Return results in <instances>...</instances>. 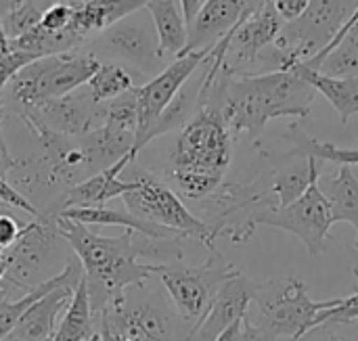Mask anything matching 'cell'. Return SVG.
<instances>
[{"label":"cell","instance_id":"cell-1","mask_svg":"<svg viewBox=\"0 0 358 341\" xmlns=\"http://www.w3.org/2000/svg\"><path fill=\"white\" fill-rule=\"evenodd\" d=\"M57 231L84 268L94 323L107 308L124 302L128 287L145 285L159 277L164 266L182 260V243L189 239H153L130 228L117 237H103L63 216H57Z\"/></svg>","mask_w":358,"mask_h":341},{"label":"cell","instance_id":"cell-2","mask_svg":"<svg viewBox=\"0 0 358 341\" xmlns=\"http://www.w3.org/2000/svg\"><path fill=\"white\" fill-rule=\"evenodd\" d=\"M317 90L294 69L235 73L227 61L210 84H201L199 107H218L233 134L256 138L271 119L308 117Z\"/></svg>","mask_w":358,"mask_h":341},{"label":"cell","instance_id":"cell-3","mask_svg":"<svg viewBox=\"0 0 358 341\" xmlns=\"http://www.w3.org/2000/svg\"><path fill=\"white\" fill-rule=\"evenodd\" d=\"M233 140L235 134L222 111L212 105L199 107L176 138L168 180L191 201L210 199L224 184L233 159Z\"/></svg>","mask_w":358,"mask_h":341},{"label":"cell","instance_id":"cell-4","mask_svg":"<svg viewBox=\"0 0 358 341\" xmlns=\"http://www.w3.org/2000/svg\"><path fill=\"white\" fill-rule=\"evenodd\" d=\"M338 304L340 298L315 302L300 277H285L281 281L260 283V289L245 314V323L262 341H277L281 338L300 341L315 329V321L323 310Z\"/></svg>","mask_w":358,"mask_h":341},{"label":"cell","instance_id":"cell-5","mask_svg":"<svg viewBox=\"0 0 358 341\" xmlns=\"http://www.w3.org/2000/svg\"><path fill=\"white\" fill-rule=\"evenodd\" d=\"M334 224H336L334 208H331V201L327 199V195L323 193L321 178H319L294 203H289L285 208L256 210L243 222L224 231V235L231 237L233 245H241L256 233L258 226L281 228V231L298 237L310 258H319L321 254L327 252L329 231Z\"/></svg>","mask_w":358,"mask_h":341},{"label":"cell","instance_id":"cell-6","mask_svg":"<svg viewBox=\"0 0 358 341\" xmlns=\"http://www.w3.org/2000/svg\"><path fill=\"white\" fill-rule=\"evenodd\" d=\"M199 323H187L170 302L168 293H143L124 298L122 304L107 308L96 321V333L122 335L132 341H193Z\"/></svg>","mask_w":358,"mask_h":341},{"label":"cell","instance_id":"cell-7","mask_svg":"<svg viewBox=\"0 0 358 341\" xmlns=\"http://www.w3.org/2000/svg\"><path fill=\"white\" fill-rule=\"evenodd\" d=\"M101 61L94 52H61L36 59L10 80V101L19 107L40 105L86 86L99 69Z\"/></svg>","mask_w":358,"mask_h":341},{"label":"cell","instance_id":"cell-8","mask_svg":"<svg viewBox=\"0 0 358 341\" xmlns=\"http://www.w3.org/2000/svg\"><path fill=\"white\" fill-rule=\"evenodd\" d=\"M61 243H65V239L57 231V218H36L27 222L21 237L6 247L8 266L2 283L8 289L27 293L63 273L55 268V264L61 268L67 266Z\"/></svg>","mask_w":358,"mask_h":341},{"label":"cell","instance_id":"cell-9","mask_svg":"<svg viewBox=\"0 0 358 341\" xmlns=\"http://www.w3.org/2000/svg\"><path fill=\"white\" fill-rule=\"evenodd\" d=\"M136 187L122 195L126 210L147 222L166 226L185 237L197 239L210 252H218L214 228L199 220L180 199V195L170 189L162 178L149 172H138L134 176Z\"/></svg>","mask_w":358,"mask_h":341},{"label":"cell","instance_id":"cell-10","mask_svg":"<svg viewBox=\"0 0 358 341\" xmlns=\"http://www.w3.org/2000/svg\"><path fill=\"white\" fill-rule=\"evenodd\" d=\"M239 273L241 270L227 262L220 252H210V258L199 266H164L159 281L176 312L187 323L195 325L206 319L220 287Z\"/></svg>","mask_w":358,"mask_h":341},{"label":"cell","instance_id":"cell-11","mask_svg":"<svg viewBox=\"0 0 358 341\" xmlns=\"http://www.w3.org/2000/svg\"><path fill=\"white\" fill-rule=\"evenodd\" d=\"M357 10L358 0H310L304 15L285 23L275 40L281 50V69L321 52Z\"/></svg>","mask_w":358,"mask_h":341},{"label":"cell","instance_id":"cell-12","mask_svg":"<svg viewBox=\"0 0 358 341\" xmlns=\"http://www.w3.org/2000/svg\"><path fill=\"white\" fill-rule=\"evenodd\" d=\"M143 10H136L130 17L101 31L94 42V46H99L94 55L101 52L126 63V67H132L145 75L149 73L157 75L166 65L159 55V40L153 19Z\"/></svg>","mask_w":358,"mask_h":341},{"label":"cell","instance_id":"cell-13","mask_svg":"<svg viewBox=\"0 0 358 341\" xmlns=\"http://www.w3.org/2000/svg\"><path fill=\"white\" fill-rule=\"evenodd\" d=\"M212 48L203 50H191L176 59H172L157 75H153L149 82L136 86V105H138V130L134 140V155L141 153V149L147 145V136L159 115L166 111V107L174 101V96L180 92V88L191 80V75L203 65Z\"/></svg>","mask_w":358,"mask_h":341},{"label":"cell","instance_id":"cell-14","mask_svg":"<svg viewBox=\"0 0 358 341\" xmlns=\"http://www.w3.org/2000/svg\"><path fill=\"white\" fill-rule=\"evenodd\" d=\"M17 115L36 136L44 132H55L76 138L99 126V105L90 96V90L48 99L31 107H19Z\"/></svg>","mask_w":358,"mask_h":341},{"label":"cell","instance_id":"cell-15","mask_svg":"<svg viewBox=\"0 0 358 341\" xmlns=\"http://www.w3.org/2000/svg\"><path fill=\"white\" fill-rule=\"evenodd\" d=\"M285 21L279 17L275 6L268 2L264 8L258 13L243 17L229 34V44H227V65L237 71L239 65H252L258 61V55L266 50L268 46L275 44L283 29Z\"/></svg>","mask_w":358,"mask_h":341},{"label":"cell","instance_id":"cell-16","mask_svg":"<svg viewBox=\"0 0 358 341\" xmlns=\"http://www.w3.org/2000/svg\"><path fill=\"white\" fill-rule=\"evenodd\" d=\"M258 289H260V283L248 279L243 273L229 279L220 287L210 312L201 321L197 338L212 341L216 335H220L227 327H231L233 323L245 319V314L250 310V304H252L254 296L258 293Z\"/></svg>","mask_w":358,"mask_h":341},{"label":"cell","instance_id":"cell-17","mask_svg":"<svg viewBox=\"0 0 358 341\" xmlns=\"http://www.w3.org/2000/svg\"><path fill=\"white\" fill-rule=\"evenodd\" d=\"M134 155H126L111 168L82 180L80 184L71 187L69 191L63 193L59 201V214L69 208H101L107 205V201L122 197L124 193L132 191L136 187V180H122V172L134 161Z\"/></svg>","mask_w":358,"mask_h":341},{"label":"cell","instance_id":"cell-18","mask_svg":"<svg viewBox=\"0 0 358 341\" xmlns=\"http://www.w3.org/2000/svg\"><path fill=\"white\" fill-rule=\"evenodd\" d=\"M248 6L250 0H203L189 29V44L185 52L214 48L241 21Z\"/></svg>","mask_w":358,"mask_h":341},{"label":"cell","instance_id":"cell-19","mask_svg":"<svg viewBox=\"0 0 358 341\" xmlns=\"http://www.w3.org/2000/svg\"><path fill=\"white\" fill-rule=\"evenodd\" d=\"M80 285V283H78ZM78 285H61L29 306L17 321L15 329L4 341H52L57 333V319L67 310Z\"/></svg>","mask_w":358,"mask_h":341},{"label":"cell","instance_id":"cell-20","mask_svg":"<svg viewBox=\"0 0 358 341\" xmlns=\"http://www.w3.org/2000/svg\"><path fill=\"white\" fill-rule=\"evenodd\" d=\"M73 6L71 29L88 40L99 36L113 23L130 17L136 10H143L151 0H69Z\"/></svg>","mask_w":358,"mask_h":341},{"label":"cell","instance_id":"cell-21","mask_svg":"<svg viewBox=\"0 0 358 341\" xmlns=\"http://www.w3.org/2000/svg\"><path fill=\"white\" fill-rule=\"evenodd\" d=\"M283 69H294L302 80H306L317 92H321L338 111L340 122L348 124L352 115H358V78H334L319 69L304 65L302 61H292Z\"/></svg>","mask_w":358,"mask_h":341},{"label":"cell","instance_id":"cell-22","mask_svg":"<svg viewBox=\"0 0 358 341\" xmlns=\"http://www.w3.org/2000/svg\"><path fill=\"white\" fill-rule=\"evenodd\" d=\"M82 277H84V268H82L80 260L73 256V260L67 262V266L63 268V273H59L50 281L34 287L31 291H27V293H23V296H19L15 300H10V298L4 296L0 300V341H4L10 335V331L15 329V325L23 317V312L29 306H34L40 298H44L46 293H50L52 289H57L61 285H78L82 281Z\"/></svg>","mask_w":358,"mask_h":341},{"label":"cell","instance_id":"cell-23","mask_svg":"<svg viewBox=\"0 0 358 341\" xmlns=\"http://www.w3.org/2000/svg\"><path fill=\"white\" fill-rule=\"evenodd\" d=\"M145 10L151 15L157 40L159 55L166 61L168 57L176 59L187 50L189 44V25L185 21L178 0H151Z\"/></svg>","mask_w":358,"mask_h":341},{"label":"cell","instance_id":"cell-24","mask_svg":"<svg viewBox=\"0 0 358 341\" xmlns=\"http://www.w3.org/2000/svg\"><path fill=\"white\" fill-rule=\"evenodd\" d=\"M319 178H321V170H319V159L315 157H302V161L296 166L275 170L268 180V191L271 197L275 199V208H285L294 203Z\"/></svg>","mask_w":358,"mask_h":341},{"label":"cell","instance_id":"cell-25","mask_svg":"<svg viewBox=\"0 0 358 341\" xmlns=\"http://www.w3.org/2000/svg\"><path fill=\"white\" fill-rule=\"evenodd\" d=\"M323 193L331 201L336 222H348L355 226V247L358 249V172L352 166H340V170L325 180Z\"/></svg>","mask_w":358,"mask_h":341},{"label":"cell","instance_id":"cell-26","mask_svg":"<svg viewBox=\"0 0 358 341\" xmlns=\"http://www.w3.org/2000/svg\"><path fill=\"white\" fill-rule=\"evenodd\" d=\"M96 335V323L90 308L86 279L82 277L80 285L73 291V298L57 327L52 341H90Z\"/></svg>","mask_w":358,"mask_h":341},{"label":"cell","instance_id":"cell-27","mask_svg":"<svg viewBox=\"0 0 358 341\" xmlns=\"http://www.w3.org/2000/svg\"><path fill=\"white\" fill-rule=\"evenodd\" d=\"M84 42L86 40H82L71 27L61 29V31H48L42 25H38L19 38L8 40V50H21V52L31 55L34 59H42V57L76 50V46Z\"/></svg>","mask_w":358,"mask_h":341},{"label":"cell","instance_id":"cell-28","mask_svg":"<svg viewBox=\"0 0 358 341\" xmlns=\"http://www.w3.org/2000/svg\"><path fill=\"white\" fill-rule=\"evenodd\" d=\"M287 138L294 145V149L287 153V157H315L319 161H334L338 166H358V149L352 147H338L331 143H321L306 134L300 124H292L287 130Z\"/></svg>","mask_w":358,"mask_h":341},{"label":"cell","instance_id":"cell-29","mask_svg":"<svg viewBox=\"0 0 358 341\" xmlns=\"http://www.w3.org/2000/svg\"><path fill=\"white\" fill-rule=\"evenodd\" d=\"M201 82H203V75L199 78V82H195V84L187 82L180 88V92L174 96V101L166 107V111L159 115V119L151 128V132L147 136V143H151L153 138H157L162 134H168V132H174V130H182L191 122V117L199 111Z\"/></svg>","mask_w":358,"mask_h":341},{"label":"cell","instance_id":"cell-30","mask_svg":"<svg viewBox=\"0 0 358 341\" xmlns=\"http://www.w3.org/2000/svg\"><path fill=\"white\" fill-rule=\"evenodd\" d=\"M86 88L90 90L94 103L101 105L136 88V80L134 73L122 63H101L94 75L88 80Z\"/></svg>","mask_w":358,"mask_h":341},{"label":"cell","instance_id":"cell-31","mask_svg":"<svg viewBox=\"0 0 358 341\" xmlns=\"http://www.w3.org/2000/svg\"><path fill=\"white\" fill-rule=\"evenodd\" d=\"M319 71L334 78H358V15L344 38L323 59Z\"/></svg>","mask_w":358,"mask_h":341},{"label":"cell","instance_id":"cell-32","mask_svg":"<svg viewBox=\"0 0 358 341\" xmlns=\"http://www.w3.org/2000/svg\"><path fill=\"white\" fill-rule=\"evenodd\" d=\"M42 10L38 4H31L29 0H10L6 15L2 17V25L6 31L8 40H15L27 31H31L34 27L40 25L42 19Z\"/></svg>","mask_w":358,"mask_h":341},{"label":"cell","instance_id":"cell-33","mask_svg":"<svg viewBox=\"0 0 358 341\" xmlns=\"http://www.w3.org/2000/svg\"><path fill=\"white\" fill-rule=\"evenodd\" d=\"M300 341H358V321L315 327Z\"/></svg>","mask_w":358,"mask_h":341},{"label":"cell","instance_id":"cell-34","mask_svg":"<svg viewBox=\"0 0 358 341\" xmlns=\"http://www.w3.org/2000/svg\"><path fill=\"white\" fill-rule=\"evenodd\" d=\"M350 321H358V291L340 298V304L338 306H334L329 310H323L317 317L315 327L334 325V323H350Z\"/></svg>","mask_w":358,"mask_h":341},{"label":"cell","instance_id":"cell-35","mask_svg":"<svg viewBox=\"0 0 358 341\" xmlns=\"http://www.w3.org/2000/svg\"><path fill=\"white\" fill-rule=\"evenodd\" d=\"M71 19H73L71 2H55L42 10L40 25L48 31H61V29H67L71 25Z\"/></svg>","mask_w":358,"mask_h":341},{"label":"cell","instance_id":"cell-36","mask_svg":"<svg viewBox=\"0 0 358 341\" xmlns=\"http://www.w3.org/2000/svg\"><path fill=\"white\" fill-rule=\"evenodd\" d=\"M0 203L4 208H10V210H19V212H25V214H31L34 218H40V210L21 193L17 191L6 178L0 176Z\"/></svg>","mask_w":358,"mask_h":341},{"label":"cell","instance_id":"cell-37","mask_svg":"<svg viewBox=\"0 0 358 341\" xmlns=\"http://www.w3.org/2000/svg\"><path fill=\"white\" fill-rule=\"evenodd\" d=\"M36 59L27 52H21V50H8L6 55L0 57V94L2 90L10 84V80L29 63H34Z\"/></svg>","mask_w":358,"mask_h":341},{"label":"cell","instance_id":"cell-38","mask_svg":"<svg viewBox=\"0 0 358 341\" xmlns=\"http://www.w3.org/2000/svg\"><path fill=\"white\" fill-rule=\"evenodd\" d=\"M27 222H19L17 218H13L10 214L2 212L0 214V249L10 247L23 233Z\"/></svg>","mask_w":358,"mask_h":341},{"label":"cell","instance_id":"cell-39","mask_svg":"<svg viewBox=\"0 0 358 341\" xmlns=\"http://www.w3.org/2000/svg\"><path fill=\"white\" fill-rule=\"evenodd\" d=\"M271 4L275 6L279 17L285 23H289V21H296L298 17L304 15V10L308 8L310 0H271Z\"/></svg>","mask_w":358,"mask_h":341},{"label":"cell","instance_id":"cell-40","mask_svg":"<svg viewBox=\"0 0 358 341\" xmlns=\"http://www.w3.org/2000/svg\"><path fill=\"white\" fill-rule=\"evenodd\" d=\"M17 159H13L10 151H8V145L2 136V130H0V176L2 178H8V174L17 168Z\"/></svg>","mask_w":358,"mask_h":341},{"label":"cell","instance_id":"cell-41","mask_svg":"<svg viewBox=\"0 0 358 341\" xmlns=\"http://www.w3.org/2000/svg\"><path fill=\"white\" fill-rule=\"evenodd\" d=\"M178 2H180L185 21H187V25H189V29H191V25H193L195 17H197L199 8H201V4H203V0H178Z\"/></svg>","mask_w":358,"mask_h":341},{"label":"cell","instance_id":"cell-42","mask_svg":"<svg viewBox=\"0 0 358 341\" xmlns=\"http://www.w3.org/2000/svg\"><path fill=\"white\" fill-rule=\"evenodd\" d=\"M241 335H243V319L233 323L231 327H227L220 335H216L212 341H241Z\"/></svg>","mask_w":358,"mask_h":341},{"label":"cell","instance_id":"cell-43","mask_svg":"<svg viewBox=\"0 0 358 341\" xmlns=\"http://www.w3.org/2000/svg\"><path fill=\"white\" fill-rule=\"evenodd\" d=\"M268 2H271V0H250V6H248V10H245V15H243V17H250V15L258 13V10H260V8H264ZM243 17H241V19H243Z\"/></svg>","mask_w":358,"mask_h":341},{"label":"cell","instance_id":"cell-44","mask_svg":"<svg viewBox=\"0 0 358 341\" xmlns=\"http://www.w3.org/2000/svg\"><path fill=\"white\" fill-rule=\"evenodd\" d=\"M241 341H262L252 327H248L245 319H243V335H241Z\"/></svg>","mask_w":358,"mask_h":341},{"label":"cell","instance_id":"cell-45","mask_svg":"<svg viewBox=\"0 0 358 341\" xmlns=\"http://www.w3.org/2000/svg\"><path fill=\"white\" fill-rule=\"evenodd\" d=\"M8 52V38H6V31H4V25H2V19H0V57Z\"/></svg>","mask_w":358,"mask_h":341},{"label":"cell","instance_id":"cell-46","mask_svg":"<svg viewBox=\"0 0 358 341\" xmlns=\"http://www.w3.org/2000/svg\"><path fill=\"white\" fill-rule=\"evenodd\" d=\"M6 266H8V260H6V249H0V283L4 281Z\"/></svg>","mask_w":358,"mask_h":341},{"label":"cell","instance_id":"cell-47","mask_svg":"<svg viewBox=\"0 0 358 341\" xmlns=\"http://www.w3.org/2000/svg\"><path fill=\"white\" fill-rule=\"evenodd\" d=\"M99 335H101V341H132L122 335H111V333H99Z\"/></svg>","mask_w":358,"mask_h":341},{"label":"cell","instance_id":"cell-48","mask_svg":"<svg viewBox=\"0 0 358 341\" xmlns=\"http://www.w3.org/2000/svg\"><path fill=\"white\" fill-rule=\"evenodd\" d=\"M90 341H101V335L96 333V335H94V338H92V340H90Z\"/></svg>","mask_w":358,"mask_h":341},{"label":"cell","instance_id":"cell-49","mask_svg":"<svg viewBox=\"0 0 358 341\" xmlns=\"http://www.w3.org/2000/svg\"><path fill=\"white\" fill-rule=\"evenodd\" d=\"M357 285H358V270H357Z\"/></svg>","mask_w":358,"mask_h":341},{"label":"cell","instance_id":"cell-50","mask_svg":"<svg viewBox=\"0 0 358 341\" xmlns=\"http://www.w3.org/2000/svg\"><path fill=\"white\" fill-rule=\"evenodd\" d=\"M59 2H61V0H59Z\"/></svg>","mask_w":358,"mask_h":341}]
</instances>
